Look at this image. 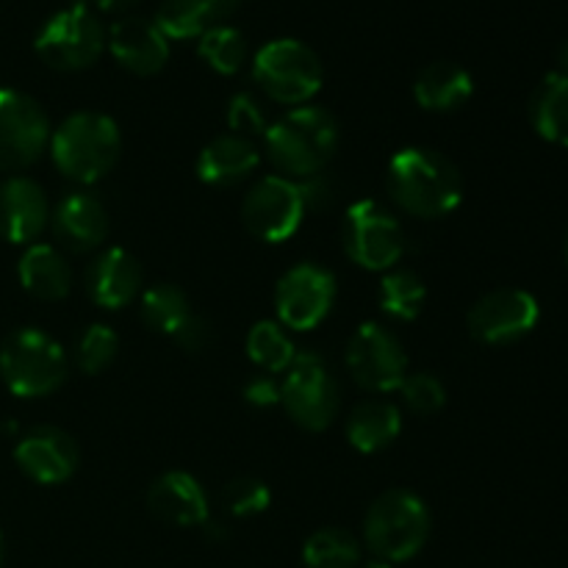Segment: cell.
I'll return each instance as SVG.
<instances>
[{
    "instance_id": "cell-1",
    "label": "cell",
    "mask_w": 568,
    "mask_h": 568,
    "mask_svg": "<svg viewBox=\"0 0 568 568\" xmlns=\"http://www.w3.org/2000/svg\"><path fill=\"white\" fill-rule=\"evenodd\" d=\"M388 194L405 214L438 220L464 203V178L438 150L403 148L388 161Z\"/></svg>"
},
{
    "instance_id": "cell-2",
    "label": "cell",
    "mask_w": 568,
    "mask_h": 568,
    "mask_svg": "<svg viewBox=\"0 0 568 568\" xmlns=\"http://www.w3.org/2000/svg\"><path fill=\"white\" fill-rule=\"evenodd\" d=\"M264 148L272 164L294 181L325 172L338 150V122L322 105H297L264 133Z\"/></svg>"
},
{
    "instance_id": "cell-3",
    "label": "cell",
    "mask_w": 568,
    "mask_h": 568,
    "mask_svg": "<svg viewBox=\"0 0 568 568\" xmlns=\"http://www.w3.org/2000/svg\"><path fill=\"white\" fill-rule=\"evenodd\" d=\"M122 133L111 116L98 111L70 114L50 133V155L61 175L75 183H98L120 161Z\"/></svg>"
},
{
    "instance_id": "cell-4",
    "label": "cell",
    "mask_w": 568,
    "mask_h": 568,
    "mask_svg": "<svg viewBox=\"0 0 568 568\" xmlns=\"http://www.w3.org/2000/svg\"><path fill=\"white\" fill-rule=\"evenodd\" d=\"M430 510L425 499L408 488H392L369 505L364 519V541L377 560L405 564L425 549L430 538Z\"/></svg>"
},
{
    "instance_id": "cell-5",
    "label": "cell",
    "mask_w": 568,
    "mask_h": 568,
    "mask_svg": "<svg viewBox=\"0 0 568 568\" xmlns=\"http://www.w3.org/2000/svg\"><path fill=\"white\" fill-rule=\"evenodd\" d=\"M0 377L14 397H48L67 381V353L39 327H20L0 344Z\"/></svg>"
},
{
    "instance_id": "cell-6",
    "label": "cell",
    "mask_w": 568,
    "mask_h": 568,
    "mask_svg": "<svg viewBox=\"0 0 568 568\" xmlns=\"http://www.w3.org/2000/svg\"><path fill=\"white\" fill-rule=\"evenodd\" d=\"M253 78L261 92L286 105H305L325 81V70L314 50L292 37L272 39L255 53Z\"/></svg>"
},
{
    "instance_id": "cell-7",
    "label": "cell",
    "mask_w": 568,
    "mask_h": 568,
    "mask_svg": "<svg viewBox=\"0 0 568 568\" xmlns=\"http://www.w3.org/2000/svg\"><path fill=\"white\" fill-rule=\"evenodd\" d=\"M281 383V403L294 425L320 433L333 425L342 408V388L331 366L316 353H297Z\"/></svg>"
},
{
    "instance_id": "cell-8",
    "label": "cell",
    "mask_w": 568,
    "mask_h": 568,
    "mask_svg": "<svg viewBox=\"0 0 568 568\" xmlns=\"http://www.w3.org/2000/svg\"><path fill=\"white\" fill-rule=\"evenodd\" d=\"M342 242L349 258L369 272H388L403 261L408 239L397 216L377 200H358L347 209Z\"/></svg>"
},
{
    "instance_id": "cell-9",
    "label": "cell",
    "mask_w": 568,
    "mask_h": 568,
    "mask_svg": "<svg viewBox=\"0 0 568 568\" xmlns=\"http://www.w3.org/2000/svg\"><path fill=\"white\" fill-rule=\"evenodd\" d=\"M33 48L55 70H83L103 53L105 31L87 6H67L39 28Z\"/></svg>"
},
{
    "instance_id": "cell-10",
    "label": "cell",
    "mask_w": 568,
    "mask_h": 568,
    "mask_svg": "<svg viewBox=\"0 0 568 568\" xmlns=\"http://www.w3.org/2000/svg\"><path fill=\"white\" fill-rule=\"evenodd\" d=\"M347 366L361 388L388 394L397 392L408 375V353L386 325L364 322L347 344Z\"/></svg>"
},
{
    "instance_id": "cell-11",
    "label": "cell",
    "mask_w": 568,
    "mask_h": 568,
    "mask_svg": "<svg viewBox=\"0 0 568 568\" xmlns=\"http://www.w3.org/2000/svg\"><path fill=\"white\" fill-rule=\"evenodd\" d=\"M305 203L300 183L283 175H266L255 183L242 203L244 227L255 239L281 244L300 231L305 220Z\"/></svg>"
},
{
    "instance_id": "cell-12",
    "label": "cell",
    "mask_w": 568,
    "mask_h": 568,
    "mask_svg": "<svg viewBox=\"0 0 568 568\" xmlns=\"http://www.w3.org/2000/svg\"><path fill=\"white\" fill-rule=\"evenodd\" d=\"M50 120L26 92L0 87V170H26L50 144Z\"/></svg>"
},
{
    "instance_id": "cell-13",
    "label": "cell",
    "mask_w": 568,
    "mask_h": 568,
    "mask_svg": "<svg viewBox=\"0 0 568 568\" xmlns=\"http://www.w3.org/2000/svg\"><path fill=\"white\" fill-rule=\"evenodd\" d=\"M336 303V277L320 264L292 266L277 281L275 311L277 322L288 331H314L327 320Z\"/></svg>"
},
{
    "instance_id": "cell-14",
    "label": "cell",
    "mask_w": 568,
    "mask_h": 568,
    "mask_svg": "<svg viewBox=\"0 0 568 568\" xmlns=\"http://www.w3.org/2000/svg\"><path fill=\"white\" fill-rule=\"evenodd\" d=\"M541 305L525 288H494L469 308L466 325L483 344H514L536 331Z\"/></svg>"
},
{
    "instance_id": "cell-15",
    "label": "cell",
    "mask_w": 568,
    "mask_h": 568,
    "mask_svg": "<svg viewBox=\"0 0 568 568\" xmlns=\"http://www.w3.org/2000/svg\"><path fill=\"white\" fill-rule=\"evenodd\" d=\"M78 444L59 427H33L17 442L14 460L26 477L39 486L67 483L78 469Z\"/></svg>"
},
{
    "instance_id": "cell-16",
    "label": "cell",
    "mask_w": 568,
    "mask_h": 568,
    "mask_svg": "<svg viewBox=\"0 0 568 568\" xmlns=\"http://www.w3.org/2000/svg\"><path fill=\"white\" fill-rule=\"evenodd\" d=\"M50 222L44 189L31 178H6L0 183V239L11 244H31Z\"/></svg>"
},
{
    "instance_id": "cell-17",
    "label": "cell",
    "mask_w": 568,
    "mask_h": 568,
    "mask_svg": "<svg viewBox=\"0 0 568 568\" xmlns=\"http://www.w3.org/2000/svg\"><path fill=\"white\" fill-rule=\"evenodd\" d=\"M109 48L114 59L136 75H153L170 59V39L153 20L139 14L120 17L109 28Z\"/></svg>"
},
{
    "instance_id": "cell-18",
    "label": "cell",
    "mask_w": 568,
    "mask_h": 568,
    "mask_svg": "<svg viewBox=\"0 0 568 568\" xmlns=\"http://www.w3.org/2000/svg\"><path fill=\"white\" fill-rule=\"evenodd\" d=\"M148 505L166 525L203 527L209 521V494L189 471H164L155 477Z\"/></svg>"
},
{
    "instance_id": "cell-19",
    "label": "cell",
    "mask_w": 568,
    "mask_h": 568,
    "mask_svg": "<svg viewBox=\"0 0 568 568\" xmlns=\"http://www.w3.org/2000/svg\"><path fill=\"white\" fill-rule=\"evenodd\" d=\"M55 239L75 253H89L100 247L109 236V211L94 194L72 192L50 214Z\"/></svg>"
},
{
    "instance_id": "cell-20",
    "label": "cell",
    "mask_w": 568,
    "mask_h": 568,
    "mask_svg": "<svg viewBox=\"0 0 568 568\" xmlns=\"http://www.w3.org/2000/svg\"><path fill=\"white\" fill-rule=\"evenodd\" d=\"M87 292L100 308H125L142 292V264L128 250L109 247L89 266Z\"/></svg>"
},
{
    "instance_id": "cell-21",
    "label": "cell",
    "mask_w": 568,
    "mask_h": 568,
    "mask_svg": "<svg viewBox=\"0 0 568 568\" xmlns=\"http://www.w3.org/2000/svg\"><path fill=\"white\" fill-rule=\"evenodd\" d=\"M261 164V153L253 139L239 133H222L211 139L197 155V175L209 186H233L253 175Z\"/></svg>"
},
{
    "instance_id": "cell-22",
    "label": "cell",
    "mask_w": 568,
    "mask_h": 568,
    "mask_svg": "<svg viewBox=\"0 0 568 568\" xmlns=\"http://www.w3.org/2000/svg\"><path fill=\"white\" fill-rule=\"evenodd\" d=\"M22 288L42 303H59L72 292V270L53 244H31L17 264Z\"/></svg>"
},
{
    "instance_id": "cell-23",
    "label": "cell",
    "mask_w": 568,
    "mask_h": 568,
    "mask_svg": "<svg viewBox=\"0 0 568 568\" xmlns=\"http://www.w3.org/2000/svg\"><path fill=\"white\" fill-rule=\"evenodd\" d=\"M471 92H475V81H471L469 70L455 61H433L416 75L414 83L416 103L425 111H438V114L458 111L460 105L469 103Z\"/></svg>"
},
{
    "instance_id": "cell-24",
    "label": "cell",
    "mask_w": 568,
    "mask_h": 568,
    "mask_svg": "<svg viewBox=\"0 0 568 568\" xmlns=\"http://www.w3.org/2000/svg\"><path fill=\"white\" fill-rule=\"evenodd\" d=\"M403 430V414L388 399H364L353 408L347 419V438L358 453L375 455L392 447Z\"/></svg>"
},
{
    "instance_id": "cell-25",
    "label": "cell",
    "mask_w": 568,
    "mask_h": 568,
    "mask_svg": "<svg viewBox=\"0 0 568 568\" xmlns=\"http://www.w3.org/2000/svg\"><path fill=\"white\" fill-rule=\"evenodd\" d=\"M530 122L547 142L568 148V78L549 72L530 98Z\"/></svg>"
},
{
    "instance_id": "cell-26",
    "label": "cell",
    "mask_w": 568,
    "mask_h": 568,
    "mask_svg": "<svg viewBox=\"0 0 568 568\" xmlns=\"http://www.w3.org/2000/svg\"><path fill=\"white\" fill-rule=\"evenodd\" d=\"M247 355L255 366H261L270 375H281L297 358L292 336L277 320L255 322L247 333Z\"/></svg>"
},
{
    "instance_id": "cell-27",
    "label": "cell",
    "mask_w": 568,
    "mask_h": 568,
    "mask_svg": "<svg viewBox=\"0 0 568 568\" xmlns=\"http://www.w3.org/2000/svg\"><path fill=\"white\" fill-rule=\"evenodd\" d=\"M383 314L399 322H414L427 303V286L416 272L388 270L377 292Z\"/></svg>"
},
{
    "instance_id": "cell-28",
    "label": "cell",
    "mask_w": 568,
    "mask_h": 568,
    "mask_svg": "<svg viewBox=\"0 0 568 568\" xmlns=\"http://www.w3.org/2000/svg\"><path fill=\"white\" fill-rule=\"evenodd\" d=\"M305 568H358L361 544L353 532L342 527H325L316 530L303 547Z\"/></svg>"
},
{
    "instance_id": "cell-29",
    "label": "cell",
    "mask_w": 568,
    "mask_h": 568,
    "mask_svg": "<svg viewBox=\"0 0 568 568\" xmlns=\"http://www.w3.org/2000/svg\"><path fill=\"white\" fill-rule=\"evenodd\" d=\"M153 22L166 39H194L216 26V17L209 0H161Z\"/></svg>"
},
{
    "instance_id": "cell-30",
    "label": "cell",
    "mask_w": 568,
    "mask_h": 568,
    "mask_svg": "<svg viewBox=\"0 0 568 568\" xmlns=\"http://www.w3.org/2000/svg\"><path fill=\"white\" fill-rule=\"evenodd\" d=\"M139 314H142L144 325L164 333V336H172L192 311H189V297L181 288L172 286V283H155L142 292Z\"/></svg>"
},
{
    "instance_id": "cell-31",
    "label": "cell",
    "mask_w": 568,
    "mask_h": 568,
    "mask_svg": "<svg viewBox=\"0 0 568 568\" xmlns=\"http://www.w3.org/2000/svg\"><path fill=\"white\" fill-rule=\"evenodd\" d=\"M197 50L200 59L220 75H236L247 59V42H244L242 31L233 26H222V22L211 26L200 37Z\"/></svg>"
},
{
    "instance_id": "cell-32",
    "label": "cell",
    "mask_w": 568,
    "mask_h": 568,
    "mask_svg": "<svg viewBox=\"0 0 568 568\" xmlns=\"http://www.w3.org/2000/svg\"><path fill=\"white\" fill-rule=\"evenodd\" d=\"M116 353H120V338L111 331L109 325H89L87 333L78 338L75 361L81 366V372L87 375H100L103 369H109L114 364Z\"/></svg>"
},
{
    "instance_id": "cell-33",
    "label": "cell",
    "mask_w": 568,
    "mask_h": 568,
    "mask_svg": "<svg viewBox=\"0 0 568 568\" xmlns=\"http://www.w3.org/2000/svg\"><path fill=\"white\" fill-rule=\"evenodd\" d=\"M397 392L403 397L405 408L416 416L438 414L444 403H447V388L430 372H408Z\"/></svg>"
},
{
    "instance_id": "cell-34",
    "label": "cell",
    "mask_w": 568,
    "mask_h": 568,
    "mask_svg": "<svg viewBox=\"0 0 568 568\" xmlns=\"http://www.w3.org/2000/svg\"><path fill=\"white\" fill-rule=\"evenodd\" d=\"M222 505L236 519H253V516H261L264 510H270L272 491L258 477H236L222 491Z\"/></svg>"
},
{
    "instance_id": "cell-35",
    "label": "cell",
    "mask_w": 568,
    "mask_h": 568,
    "mask_svg": "<svg viewBox=\"0 0 568 568\" xmlns=\"http://www.w3.org/2000/svg\"><path fill=\"white\" fill-rule=\"evenodd\" d=\"M227 125H231L233 133L239 136H264L270 122H266L264 105L253 98L250 92L233 94L231 105H227Z\"/></svg>"
},
{
    "instance_id": "cell-36",
    "label": "cell",
    "mask_w": 568,
    "mask_h": 568,
    "mask_svg": "<svg viewBox=\"0 0 568 568\" xmlns=\"http://www.w3.org/2000/svg\"><path fill=\"white\" fill-rule=\"evenodd\" d=\"M172 338H175L181 349L197 355L211 347V342H214V331H211L209 320H203V316L197 314H189L186 320H183V325L172 333Z\"/></svg>"
},
{
    "instance_id": "cell-37",
    "label": "cell",
    "mask_w": 568,
    "mask_h": 568,
    "mask_svg": "<svg viewBox=\"0 0 568 568\" xmlns=\"http://www.w3.org/2000/svg\"><path fill=\"white\" fill-rule=\"evenodd\" d=\"M297 183H300V194H303L305 211L327 209V205L336 200V183H333L325 172H320V175H311V178H305V181H297Z\"/></svg>"
},
{
    "instance_id": "cell-38",
    "label": "cell",
    "mask_w": 568,
    "mask_h": 568,
    "mask_svg": "<svg viewBox=\"0 0 568 568\" xmlns=\"http://www.w3.org/2000/svg\"><path fill=\"white\" fill-rule=\"evenodd\" d=\"M244 399L255 408H272L281 403V383L270 375H255L244 383Z\"/></svg>"
},
{
    "instance_id": "cell-39",
    "label": "cell",
    "mask_w": 568,
    "mask_h": 568,
    "mask_svg": "<svg viewBox=\"0 0 568 568\" xmlns=\"http://www.w3.org/2000/svg\"><path fill=\"white\" fill-rule=\"evenodd\" d=\"M94 3L103 11H128L131 6H136L139 0H94Z\"/></svg>"
},
{
    "instance_id": "cell-40",
    "label": "cell",
    "mask_w": 568,
    "mask_h": 568,
    "mask_svg": "<svg viewBox=\"0 0 568 568\" xmlns=\"http://www.w3.org/2000/svg\"><path fill=\"white\" fill-rule=\"evenodd\" d=\"M209 3H211V9H214L216 22H220L222 17H227V14H231L233 9H236L239 0H209Z\"/></svg>"
},
{
    "instance_id": "cell-41",
    "label": "cell",
    "mask_w": 568,
    "mask_h": 568,
    "mask_svg": "<svg viewBox=\"0 0 568 568\" xmlns=\"http://www.w3.org/2000/svg\"><path fill=\"white\" fill-rule=\"evenodd\" d=\"M558 64H560V75L568 78V39L560 44V50H558Z\"/></svg>"
},
{
    "instance_id": "cell-42",
    "label": "cell",
    "mask_w": 568,
    "mask_h": 568,
    "mask_svg": "<svg viewBox=\"0 0 568 568\" xmlns=\"http://www.w3.org/2000/svg\"><path fill=\"white\" fill-rule=\"evenodd\" d=\"M358 568H394L392 564H386V560H369V564H364V566H358Z\"/></svg>"
},
{
    "instance_id": "cell-43",
    "label": "cell",
    "mask_w": 568,
    "mask_h": 568,
    "mask_svg": "<svg viewBox=\"0 0 568 568\" xmlns=\"http://www.w3.org/2000/svg\"><path fill=\"white\" fill-rule=\"evenodd\" d=\"M3 555H6V544H3V532H0V564H3Z\"/></svg>"
},
{
    "instance_id": "cell-44",
    "label": "cell",
    "mask_w": 568,
    "mask_h": 568,
    "mask_svg": "<svg viewBox=\"0 0 568 568\" xmlns=\"http://www.w3.org/2000/svg\"><path fill=\"white\" fill-rule=\"evenodd\" d=\"M564 255H566V264H568V233H566V239H564Z\"/></svg>"
}]
</instances>
